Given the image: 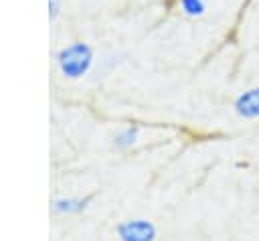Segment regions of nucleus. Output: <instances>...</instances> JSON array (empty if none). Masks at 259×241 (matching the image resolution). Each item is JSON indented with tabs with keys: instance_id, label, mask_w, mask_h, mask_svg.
Listing matches in <instances>:
<instances>
[{
	"instance_id": "f257e3e1",
	"label": "nucleus",
	"mask_w": 259,
	"mask_h": 241,
	"mask_svg": "<svg viewBox=\"0 0 259 241\" xmlns=\"http://www.w3.org/2000/svg\"><path fill=\"white\" fill-rule=\"evenodd\" d=\"M55 63H57L59 73L65 79L77 81V79H83L91 71L95 63V51L85 41H73L57 51Z\"/></svg>"
},
{
	"instance_id": "f03ea898",
	"label": "nucleus",
	"mask_w": 259,
	"mask_h": 241,
	"mask_svg": "<svg viewBox=\"0 0 259 241\" xmlns=\"http://www.w3.org/2000/svg\"><path fill=\"white\" fill-rule=\"evenodd\" d=\"M115 235L119 241H156L158 227L150 219H125L115 227Z\"/></svg>"
},
{
	"instance_id": "7ed1b4c3",
	"label": "nucleus",
	"mask_w": 259,
	"mask_h": 241,
	"mask_svg": "<svg viewBox=\"0 0 259 241\" xmlns=\"http://www.w3.org/2000/svg\"><path fill=\"white\" fill-rule=\"evenodd\" d=\"M233 111L241 119H259V85L241 91L233 101Z\"/></svg>"
},
{
	"instance_id": "20e7f679",
	"label": "nucleus",
	"mask_w": 259,
	"mask_h": 241,
	"mask_svg": "<svg viewBox=\"0 0 259 241\" xmlns=\"http://www.w3.org/2000/svg\"><path fill=\"white\" fill-rule=\"evenodd\" d=\"M91 198H93L91 194H87V196H59V198L53 200L51 211L55 215H61V217L79 215V213H83L89 207Z\"/></svg>"
},
{
	"instance_id": "39448f33",
	"label": "nucleus",
	"mask_w": 259,
	"mask_h": 241,
	"mask_svg": "<svg viewBox=\"0 0 259 241\" xmlns=\"http://www.w3.org/2000/svg\"><path fill=\"white\" fill-rule=\"evenodd\" d=\"M142 128L138 124H125L113 134V146L117 150H130L138 140H140Z\"/></svg>"
},
{
	"instance_id": "423d86ee",
	"label": "nucleus",
	"mask_w": 259,
	"mask_h": 241,
	"mask_svg": "<svg viewBox=\"0 0 259 241\" xmlns=\"http://www.w3.org/2000/svg\"><path fill=\"white\" fill-rule=\"evenodd\" d=\"M176 2H178V10L188 18H200L206 14L208 8L206 0H176Z\"/></svg>"
},
{
	"instance_id": "0eeeda50",
	"label": "nucleus",
	"mask_w": 259,
	"mask_h": 241,
	"mask_svg": "<svg viewBox=\"0 0 259 241\" xmlns=\"http://www.w3.org/2000/svg\"><path fill=\"white\" fill-rule=\"evenodd\" d=\"M47 8H49V20L55 22L63 10V0H47Z\"/></svg>"
}]
</instances>
